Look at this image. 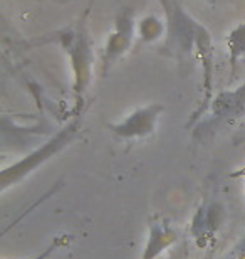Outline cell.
Returning a JSON list of instances; mask_svg holds the SVG:
<instances>
[{"label":"cell","instance_id":"6da1fadb","mask_svg":"<svg viewBox=\"0 0 245 259\" xmlns=\"http://www.w3.org/2000/svg\"><path fill=\"white\" fill-rule=\"evenodd\" d=\"M92 2L82 14L81 20L77 22L76 29L62 35V46L69 54L72 76H74V91L77 98L84 95L87 84L91 82L92 76V63H94V53H92V42L87 32V14L91 10Z\"/></svg>","mask_w":245,"mask_h":259},{"label":"cell","instance_id":"7a4b0ae2","mask_svg":"<svg viewBox=\"0 0 245 259\" xmlns=\"http://www.w3.org/2000/svg\"><path fill=\"white\" fill-rule=\"evenodd\" d=\"M79 123L71 121L69 125H66L61 132H57L49 142H45L42 147L35 148L34 152H30L29 155H25L24 158L17 160L15 163H12L10 167H5L0 174V182H2V192H5L9 187L19 184L20 180H24L27 175L42 165L44 162H47L49 158L54 157L56 153H59L66 145H69L74 140Z\"/></svg>","mask_w":245,"mask_h":259},{"label":"cell","instance_id":"3957f363","mask_svg":"<svg viewBox=\"0 0 245 259\" xmlns=\"http://www.w3.org/2000/svg\"><path fill=\"white\" fill-rule=\"evenodd\" d=\"M136 30L138 27H136V24H134L133 10H129V9L123 10L116 17L113 32L109 34L106 46H104V53L101 59L103 74H106V71L109 67L128 53V49L131 48V44L134 40V35H136Z\"/></svg>","mask_w":245,"mask_h":259},{"label":"cell","instance_id":"277c9868","mask_svg":"<svg viewBox=\"0 0 245 259\" xmlns=\"http://www.w3.org/2000/svg\"><path fill=\"white\" fill-rule=\"evenodd\" d=\"M163 113V105L151 103L134 110L119 123H108V128L116 135L118 138L131 140V138H144L155 133L156 123L160 115Z\"/></svg>","mask_w":245,"mask_h":259},{"label":"cell","instance_id":"5b68a950","mask_svg":"<svg viewBox=\"0 0 245 259\" xmlns=\"http://www.w3.org/2000/svg\"><path fill=\"white\" fill-rule=\"evenodd\" d=\"M193 44L197 48V53H198V58L202 61V66H203V101L200 108L197 110V113L191 118L190 125H193V121H197L198 118L205 115V111L208 110V106L212 105V72H213V48H212V39H210V34L207 32L205 27L202 25L195 24V29H193Z\"/></svg>","mask_w":245,"mask_h":259},{"label":"cell","instance_id":"8992f818","mask_svg":"<svg viewBox=\"0 0 245 259\" xmlns=\"http://www.w3.org/2000/svg\"><path fill=\"white\" fill-rule=\"evenodd\" d=\"M212 113L217 121H232L245 113V82L237 90H227L212 101Z\"/></svg>","mask_w":245,"mask_h":259},{"label":"cell","instance_id":"52a82bcc","mask_svg":"<svg viewBox=\"0 0 245 259\" xmlns=\"http://www.w3.org/2000/svg\"><path fill=\"white\" fill-rule=\"evenodd\" d=\"M178 236H176L175 229H171L168 222H158V224L150 226V236L146 247L143 251L141 259H156L165 249L173 246Z\"/></svg>","mask_w":245,"mask_h":259},{"label":"cell","instance_id":"ba28073f","mask_svg":"<svg viewBox=\"0 0 245 259\" xmlns=\"http://www.w3.org/2000/svg\"><path fill=\"white\" fill-rule=\"evenodd\" d=\"M227 48H228V58H230L232 74H235V67L238 59L245 56V22L238 24L235 29L227 37Z\"/></svg>","mask_w":245,"mask_h":259},{"label":"cell","instance_id":"9c48e42d","mask_svg":"<svg viewBox=\"0 0 245 259\" xmlns=\"http://www.w3.org/2000/svg\"><path fill=\"white\" fill-rule=\"evenodd\" d=\"M161 32H163V24L156 15H148L143 17L138 24V35L144 42H153V40L160 39Z\"/></svg>","mask_w":245,"mask_h":259},{"label":"cell","instance_id":"30bf717a","mask_svg":"<svg viewBox=\"0 0 245 259\" xmlns=\"http://www.w3.org/2000/svg\"><path fill=\"white\" fill-rule=\"evenodd\" d=\"M69 237H71V236H59V237H54V241L51 242L47 249H44L42 252H40V254L34 256V257H30V259H47L56 249H59L61 246H66L67 242H69Z\"/></svg>","mask_w":245,"mask_h":259},{"label":"cell","instance_id":"8fae6325","mask_svg":"<svg viewBox=\"0 0 245 259\" xmlns=\"http://www.w3.org/2000/svg\"><path fill=\"white\" fill-rule=\"evenodd\" d=\"M208 2H220V0H208Z\"/></svg>","mask_w":245,"mask_h":259}]
</instances>
